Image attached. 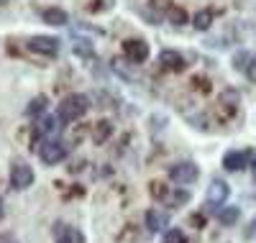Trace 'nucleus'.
<instances>
[{
	"label": "nucleus",
	"mask_w": 256,
	"mask_h": 243,
	"mask_svg": "<svg viewBox=\"0 0 256 243\" xmlns=\"http://www.w3.org/2000/svg\"><path fill=\"white\" fill-rule=\"evenodd\" d=\"M123 54L131 64H144L152 52H148V44L144 38H126L123 41Z\"/></svg>",
	"instance_id": "obj_4"
},
{
	"label": "nucleus",
	"mask_w": 256,
	"mask_h": 243,
	"mask_svg": "<svg viewBox=\"0 0 256 243\" xmlns=\"http://www.w3.org/2000/svg\"><path fill=\"white\" fill-rule=\"evenodd\" d=\"M198 176H200V169H198V164H192V162H180L174 166H169V180H172L174 184H180V187L198 182Z\"/></svg>",
	"instance_id": "obj_3"
},
{
	"label": "nucleus",
	"mask_w": 256,
	"mask_h": 243,
	"mask_svg": "<svg viewBox=\"0 0 256 243\" xmlns=\"http://www.w3.org/2000/svg\"><path fill=\"white\" fill-rule=\"evenodd\" d=\"M28 49L38 56H56L59 54V41L54 36H34V38H28Z\"/></svg>",
	"instance_id": "obj_6"
},
{
	"label": "nucleus",
	"mask_w": 256,
	"mask_h": 243,
	"mask_svg": "<svg viewBox=\"0 0 256 243\" xmlns=\"http://www.w3.org/2000/svg\"><path fill=\"white\" fill-rule=\"evenodd\" d=\"M88 110H90V98H88V95H80V92H72V95H67V98L59 102L56 116H59L64 123H72V120L82 118Z\"/></svg>",
	"instance_id": "obj_1"
},
{
	"label": "nucleus",
	"mask_w": 256,
	"mask_h": 243,
	"mask_svg": "<svg viewBox=\"0 0 256 243\" xmlns=\"http://www.w3.org/2000/svg\"><path fill=\"white\" fill-rule=\"evenodd\" d=\"M166 226H169L166 212H159V210H148V212H146V228L152 230V233H159V230H164Z\"/></svg>",
	"instance_id": "obj_14"
},
{
	"label": "nucleus",
	"mask_w": 256,
	"mask_h": 243,
	"mask_svg": "<svg viewBox=\"0 0 256 243\" xmlns=\"http://www.w3.org/2000/svg\"><path fill=\"white\" fill-rule=\"evenodd\" d=\"M212 18H216V13H212L210 8H205V10H200V13L195 16V20H192V26H195L198 31H208V28L212 26Z\"/></svg>",
	"instance_id": "obj_17"
},
{
	"label": "nucleus",
	"mask_w": 256,
	"mask_h": 243,
	"mask_svg": "<svg viewBox=\"0 0 256 243\" xmlns=\"http://www.w3.org/2000/svg\"><path fill=\"white\" fill-rule=\"evenodd\" d=\"M254 156V154H248V151H228L226 156H223V166L228 169V172H241V169H246L248 166V159Z\"/></svg>",
	"instance_id": "obj_10"
},
{
	"label": "nucleus",
	"mask_w": 256,
	"mask_h": 243,
	"mask_svg": "<svg viewBox=\"0 0 256 243\" xmlns=\"http://www.w3.org/2000/svg\"><path fill=\"white\" fill-rule=\"evenodd\" d=\"M54 236H56V243H84L82 230H77L72 226H56Z\"/></svg>",
	"instance_id": "obj_12"
},
{
	"label": "nucleus",
	"mask_w": 256,
	"mask_h": 243,
	"mask_svg": "<svg viewBox=\"0 0 256 243\" xmlns=\"http://www.w3.org/2000/svg\"><path fill=\"white\" fill-rule=\"evenodd\" d=\"M166 20H169V24H174V26H182V24H187V13H184V8L169 6V8H166Z\"/></svg>",
	"instance_id": "obj_19"
},
{
	"label": "nucleus",
	"mask_w": 256,
	"mask_h": 243,
	"mask_svg": "<svg viewBox=\"0 0 256 243\" xmlns=\"http://www.w3.org/2000/svg\"><path fill=\"white\" fill-rule=\"evenodd\" d=\"M34 184V169L28 164H13L10 169V187L13 190H28Z\"/></svg>",
	"instance_id": "obj_8"
},
{
	"label": "nucleus",
	"mask_w": 256,
	"mask_h": 243,
	"mask_svg": "<svg viewBox=\"0 0 256 243\" xmlns=\"http://www.w3.org/2000/svg\"><path fill=\"white\" fill-rule=\"evenodd\" d=\"M62 118L59 116H49V118H41L38 126H36V134H34V141L38 138L41 141H49V138H56L59 136V130H62Z\"/></svg>",
	"instance_id": "obj_5"
},
{
	"label": "nucleus",
	"mask_w": 256,
	"mask_h": 243,
	"mask_svg": "<svg viewBox=\"0 0 256 243\" xmlns=\"http://www.w3.org/2000/svg\"><path fill=\"white\" fill-rule=\"evenodd\" d=\"M159 64L166 70V72H182L184 70V56L174 49H164L159 54Z\"/></svg>",
	"instance_id": "obj_11"
},
{
	"label": "nucleus",
	"mask_w": 256,
	"mask_h": 243,
	"mask_svg": "<svg viewBox=\"0 0 256 243\" xmlns=\"http://www.w3.org/2000/svg\"><path fill=\"white\" fill-rule=\"evenodd\" d=\"M233 70L236 72H244L248 80H254L256 82V54H251V52H246V49H241V52H236L233 54Z\"/></svg>",
	"instance_id": "obj_7"
},
{
	"label": "nucleus",
	"mask_w": 256,
	"mask_h": 243,
	"mask_svg": "<svg viewBox=\"0 0 256 243\" xmlns=\"http://www.w3.org/2000/svg\"><path fill=\"white\" fill-rule=\"evenodd\" d=\"M254 172H256V154H254Z\"/></svg>",
	"instance_id": "obj_24"
},
{
	"label": "nucleus",
	"mask_w": 256,
	"mask_h": 243,
	"mask_svg": "<svg viewBox=\"0 0 256 243\" xmlns=\"http://www.w3.org/2000/svg\"><path fill=\"white\" fill-rule=\"evenodd\" d=\"M238 218H241V210H238V208H220V210H218L220 226H236Z\"/></svg>",
	"instance_id": "obj_16"
},
{
	"label": "nucleus",
	"mask_w": 256,
	"mask_h": 243,
	"mask_svg": "<svg viewBox=\"0 0 256 243\" xmlns=\"http://www.w3.org/2000/svg\"><path fill=\"white\" fill-rule=\"evenodd\" d=\"M38 156H41V162H44V164L56 166V164H62L64 159L70 156V146L64 144V141H59V138L41 141L38 144Z\"/></svg>",
	"instance_id": "obj_2"
},
{
	"label": "nucleus",
	"mask_w": 256,
	"mask_h": 243,
	"mask_svg": "<svg viewBox=\"0 0 256 243\" xmlns=\"http://www.w3.org/2000/svg\"><path fill=\"white\" fill-rule=\"evenodd\" d=\"M164 243H187V236L180 228H169L164 233Z\"/></svg>",
	"instance_id": "obj_22"
},
{
	"label": "nucleus",
	"mask_w": 256,
	"mask_h": 243,
	"mask_svg": "<svg viewBox=\"0 0 256 243\" xmlns=\"http://www.w3.org/2000/svg\"><path fill=\"white\" fill-rule=\"evenodd\" d=\"M110 134H113V126H110L108 120H100V123H95V128H92V138H95V144L108 141Z\"/></svg>",
	"instance_id": "obj_18"
},
{
	"label": "nucleus",
	"mask_w": 256,
	"mask_h": 243,
	"mask_svg": "<svg viewBox=\"0 0 256 243\" xmlns=\"http://www.w3.org/2000/svg\"><path fill=\"white\" fill-rule=\"evenodd\" d=\"M72 49H74L77 56H92V44H90L88 38H77Z\"/></svg>",
	"instance_id": "obj_21"
},
{
	"label": "nucleus",
	"mask_w": 256,
	"mask_h": 243,
	"mask_svg": "<svg viewBox=\"0 0 256 243\" xmlns=\"http://www.w3.org/2000/svg\"><path fill=\"white\" fill-rule=\"evenodd\" d=\"M6 215V208H3V197H0V218Z\"/></svg>",
	"instance_id": "obj_23"
},
{
	"label": "nucleus",
	"mask_w": 256,
	"mask_h": 243,
	"mask_svg": "<svg viewBox=\"0 0 256 243\" xmlns=\"http://www.w3.org/2000/svg\"><path fill=\"white\" fill-rule=\"evenodd\" d=\"M0 6H3V0H0Z\"/></svg>",
	"instance_id": "obj_25"
},
{
	"label": "nucleus",
	"mask_w": 256,
	"mask_h": 243,
	"mask_svg": "<svg viewBox=\"0 0 256 243\" xmlns=\"http://www.w3.org/2000/svg\"><path fill=\"white\" fill-rule=\"evenodd\" d=\"M164 202H166V208H180V205H187V202H190V192H187V190L166 192V194H164Z\"/></svg>",
	"instance_id": "obj_15"
},
{
	"label": "nucleus",
	"mask_w": 256,
	"mask_h": 243,
	"mask_svg": "<svg viewBox=\"0 0 256 243\" xmlns=\"http://www.w3.org/2000/svg\"><path fill=\"white\" fill-rule=\"evenodd\" d=\"M41 18H44L46 26H67V20H70V16H67L64 8H46L44 13H41Z\"/></svg>",
	"instance_id": "obj_13"
},
{
	"label": "nucleus",
	"mask_w": 256,
	"mask_h": 243,
	"mask_svg": "<svg viewBox=\"0 0 256 243\" xmlns=\"http://www.w3.org/2000/svg\"><path fill=\"white\" fill-rule=\"evenodd\" d=\"M46 105H49V100H46L44 95L34 98V100L28 102V108H26V116H41V113L46 110Z\"/></svg>",
	"instance_id": "obj_20"
},
{
	"label": "nucleus",
	"mask_w": 256,
	"mask_h": 243,
	"mask_svg": "<svg viewBox=\"0 0 256 243\" xmlns=\"http://www.w3.org/2000/svg\"><path fill=\"white\" fill-rule=\"evenodd\" d=\"M230 197V187L220 180H212L210 187H208V205L210 208H223Z\"/></svg>",
	"instance_id": "obj_9"
}]
</instances>
